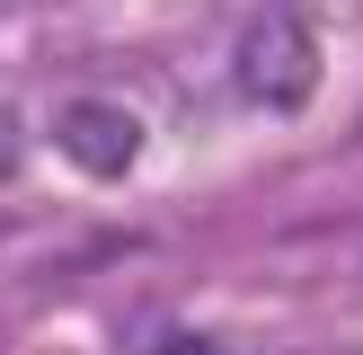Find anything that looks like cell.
<instances>
[{
  "instance_id": "cell-1",
  "label": "cell",
  "mask_w": 363,
  "mask_h": 355,
  "mask_svg": "<svg viewBox=\"0 0 363 355\" xmlns=\"http://www.w3.org/2000/svg\"><path fill=\"white\" fill-rule=\"evenodd\" d=\"M230 80H240V98H257V106H311V89H319V45H311V27H301L293 9L248 18L240 45H230Z\"/></svg>"
},
{
  "instance_id": "cell-2",
  "label": "cell",
  "mask_w": 363,
  "mask_h": 355,
  "mask_svg": "<svg viewBox=\"0 0 363 355\" xmlns=\"http://www.w3.org/2000/svg\"><path fill=\"white\" fill-rule=\"evenodd\" d=\"M53 142H62V160L80 178H133L142 160V116L116 98H71L62 116H53Z\"/></svg>"
}]
</instances>
